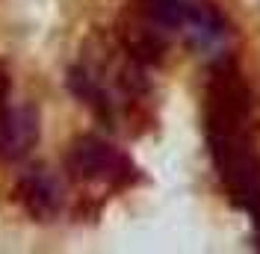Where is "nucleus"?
I'll list each match as a JSON object with an SVG mask.
<instances>
[{"instance_id":"nucleus-1","label":"nucleus","mask_w":260,"mask_h":254,"mask_svg":"<svg viewBox=\"0 0 260 254\" xmlns=\"http://www.w3.org/2000/svg\"><path fill=\"white\" fill-rule=\"evenodd\" d=\"M207 145L216 175L237 207L260 231V151L254 139V107L243 74L231 59L213 68L207 86Z\"/></svg>"},{"instance_id":"nucleus-2","label":"nucleus","mask_w":260,"mask_h":254,"mask_svg":"<svg viewBox=\"0 0 260 254\" xmlns=\"http://www.w3.org/2000/svg\"><path fill=\"white\" fill-rule=\"evenodd\" d=\"M139 12L160 33H183L195 50L216 53L225 45V18L210 0H139Z\"/></svg>"},{"instance_id":"nucleus-3","label":"nucleus","mask_w":260,"mask_h":254,"mask_svg":"<svg viewBox=\"0 0 260 254\" xmlns=\"http://www.w3.org/2000/svg\"><path fill=\"white\" fill-rule=\"evenodd\" d=\"M65 166L71 177H77L83 183H113L124 186L130 180H136V169L118 148L110 142L98 139V136H80L68 148Z\"/></svg>"},{"instance_id":"nucleus-4","label":"nucleus","mask_w":260,"mask_h":254,"mask_svg":"<svg viewBox=\"0 0 260 254\" xmlns=\"http://www.w3.org/2000/svg\"><path fill=\"white\" fill-rule=\"evenodd\" d=\"M39 142V115L30 104L6 107L0 112V157L21 160Z\"/></svg>"},{"instance_id":"nucleus-5","label":"nucleus","mask_w":260,"mask_h":254,"mask_svg":"<svg viewBox=\"0 0 260 254\" xmlns=\"http://www.w3.org/2000/svg\"><path fill=\"white\" fill-rule=\"evenodd\" d=\"M18 192H21V204L27 207V213L36 216V219H50L59 210V201H62L59 183L48 169H30L21 177Z\"/></svg>"}]
</instances>
